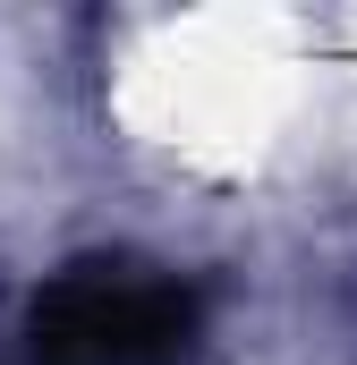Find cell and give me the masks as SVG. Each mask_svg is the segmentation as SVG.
Returning a JSON list of instances; mask_svg holds the SVG:
<instances>
[{
  "mask_svg": "<svg viewBox=\"0 0 357 365\" xmlns=\"http://www.w3.org/2000/svg\"><path fill=\"white\" fill-rule=\"evenodd\" d=\"M204 297L136 255H86L26 306V365H187Z\"/></svg>",
  "mask_w": 357,
  "mask_h": 365,
  "instance_id": "6da1fadb",
  "label": "cell"
}]
</instances>
